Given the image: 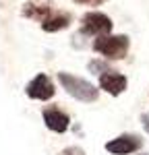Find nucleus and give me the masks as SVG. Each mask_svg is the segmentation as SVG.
Listing matches in <instances>:
<instances>
[{
	"label": "nucleus",
	"mask_w": 149,
	"mask_h": 155,
	"mask_svg": "<svg viewBox=\"0 0 149 155\" xmlns=\"http://www.w3.org/2000/svg\"><path fill=\"white\" fill-rule=\"evenodd\" d=\"M58 83L77 101L93 104V101H98V97H99V89L95 85L85 81V79H81V77H74L71 72H58Z\"/></svg>",
	"instance_id": "f257e3e1"
},
{
	"label": "nucleus",
	"mask_w": 149,
	"mask_h": 155,
	"mask_svg": "<svg viewBox=\"0 0 149 155\" xmlns=\"http://www.w3.org/2000/svg\"><path fill=\"white\" fill-rule=\"evenodd\" d=\"M91 48L98 54H101L106 60H122L128 54L131 39H128V35H112V33H108V35L95 37Z\"/></svg>",
	"instance_id": "f03ea898"
},
{
	"label": "nucleus",
	"mask_w": 149,
	"mask_h": 155,
	"mask_svg": "<svg viewBox=\"0 0 149 155\" xmlns=\"http://www.w3.org/2000/svg\"><path fill=\"white\" fill-rule=\"evenodd\" d=\"M112 19L104 12H98V11H91V12H85L81 17V29L79 33L81 35H89V37H99V35H108L112 33Z\"/></svg>",
	"instance_id": "7ed1b4c3"
},
{
	"label": "nucleus",
	"mask_w": 149,
	"mask_h": 155,
	"mask_svg": "<svg viewBox=\"0 0 149 155\" xmlns=\"http://www.w3.org/2000/svg\"><path fill=\"white\" fill-rule=\"evenodd\" d=\"M25 93L29 99H37V101H48L52 97L56 95V87L52 83V79H50L48 74H44V72H39L35 74L27 87H25Z\"/></svg>",
	"instance_id": "20e7f679"
},
{
	"label": "nucleus",
	"mask_w": 149,
	"mask_h": 155,
	"mask_svg": "<svg viewBox=\"0 0 149 155\" xmlns=\"http://www.w3.org/2000/svg\"><path fill=\"white\" fill-rule=\"evenodd\" d=\"M143 147V139L139 134H133V132H124L120 137L112 139L106 143V151L112 155H131L139 151Z\"/></svg>",
	"instance_id": "39448f33"
},
{
	"label": "nucleus",
	"mask_w": 149,
	"mask_h": 155,
	"mask_svg": "<svg viewBox=\"0 0 149 155\" xmlns=\"http://www.w3.org/2000/svg\"><path fill=\"white\" fill-rule=\"evenodd\" d=\"M41 118H44L46 128H50L52 132H58V134L66 132V130H68V126H71V118H68V114L62 112L60 107H56V106L44 107Z\"/></svg>",
	"instance_id": "423d86ee"
},
{
	"label": "nucleus",
	"mask_w": 149,
	"mask_h": 155,
	"mask_svg": "<svg viewBox=\"0 0 149 155\" xmlns=\"http://www.w3.org/2000/svg\"><path fill=\"white\" fill-rule=\"evenodd\" d=\"M21 15L25 19H33V21L44 23L46 19H50L54 15V4L46 2V0H27L21 8Z\"/></svg>",
	"instance_id": "0eeeda50"
},
{
	"label": "nucleus",
	"mask_w": 149,
	"mask_h": 155,
	"mask_svg": "<svg viewBox=\"0 0 149 155\" xmlns=\"http://www.w3.org/2000/svg\"><path fill=\"white\" fill-rule=\"evenodd\" d=\"M126 85H128L126 77L118 71H112L110 68L108 72L99 74V89L106 91V93H110V95H114V97L124 93L126 91Z\"/></svg>",
	"instance_id": "6e6552de"
},
{
	"label": "nucleus",
	"mask_w": 149,
	"mask_h": 155,
	"mask_svg": "<svg viewBox=\"0 0 149 155\" xmlns=\"http://www.w3.org/2000/svg\"><path fill=\"white\" fill-rule=\"evenodd\" d=\"M73 21V17L68 15V12H56L46 19L44 23H41V31H46V33H56V31H62V29H66L68 25Z\"/></svg>",
	"instance_id": "1a4fd4ad"
},
{
	"label": "nucleus",
	"mask_w": 149,
	"mask_h": 155,
	"mask_svg": "<svg viewBox=\"0 0 149 155\" xmlns=\"http://www.w3.org/2000/svg\"><path fill=\"white\" fill-rule=\"evenodd\" d=\"M87 68H89V72L91 74H104V72H108L110 71V64L106 62V60H101V58H98V60H91L89 64H87Z\"/></svg>",
	"instance_id": "9d476101"
},
{
	"label": "nucleus",
	"mask_w": 149,
	"mask_h": 155,
	"mask_svg": "<svg viewBox=\"0 0 149 155\" xmlns=\"http://www.w3.org/2000/svg\"><path fill=\"white\" fill-rule=\"evenodd\" d=\"M60 155H85V151L81 147H66L60 151Z\"/></svg>",
	"instance_id": "9b49d317"
},
{
	"label": "nucleus",
	"mask_w": 149,
	"mask_h": 155,
	"mask_svg": "<svg viewBox=\"0 0 149 155\" xmlns=\"http://www.w3.org/2000/svg\"><path fill=\"white\" fill-rule=\"evenodd\" d=\"M74 4H85V6H99V4H104V2H108V0H73Z\"/></svg>",
	"instance_id": "f8f14e48"
},
{
	"label": "nucleus",
	"mask_w": 149,
	"mask_h": 155,
	"mask_svg": "<svg viewBox=\"0 0 149 155\" xmlns=\"http://www.w3.org/2000/svg\"><path fill=\"white\" fill-rule=\"evenodd\" d=\"M141 124H143L145 132L149 134V114H141Z\"/></svg>",
	"instance_id": "ddd939ff"
},
{
	"label": "nucleus",
	"mask_w": 149,
	"mask_h": 155,
	"mask_svg": "<svg viewBox=\"0 0 149 155\" xmlns=\"http://www.w3.org/2000/svg\"><path fill=\"white\" fill-rule=\"evenodd\" d=\"M139 155H149V153H139Z\"/></svg>",
	"instance_id": "4468645a"
}]
</instances>
